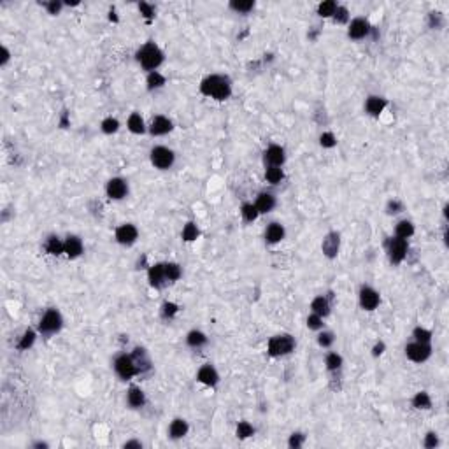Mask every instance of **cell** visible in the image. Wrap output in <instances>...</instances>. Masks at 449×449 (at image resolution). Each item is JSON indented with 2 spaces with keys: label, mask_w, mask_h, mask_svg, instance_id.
I'll return each mask as SVG.
<instances>
[{
  "label": "cell",
  "mask_w": 449,
  "mask_h": 449,
  "mask_svg": "<svg viewBox=\"0 0 449 449\" xmlns=\"http://www.w3.org/2000/svg\"><path fill=\"white\" fill-rule=\"evenodd\" d=\"M295 339H293L290 334H281V335H274L272 339L267 344V351H269L270 356L274 358H279V356H286L292 351H295Z\"/></svg>",
  "instance_id": "obj_3"
},
{
  "label": "cell",
  "mask_w": 449,
  "mask_h": 449,
  "mask_svg": "<svg viewBox=\"0 0 449 449\" xmlns=\"http://www.w3.org/2000/svg\"><path fill=\"white\" fill-rule=\"evenodd\" d=\"M61 7H63V4L56 2V0H53V2H49V4H46V9H48L49 14H60Z\"/></svg>",
  "instance_id": "obj_50"
},
{
  "label": "cell",
  "mask_w": 449,
  "mask_h": 449,
  "mask_svg": "<svg viewBox=\"0 0 449 449\" xmlns=\"http://www.w3.org/2000/svg\"><path fill=\"white\" fill-rule=\"evenodd\" d=\"M44 249L48 254H53V256H60L61 253H65V246L63 241H61L58 235H49L44 242Z\"/></svg>",
  "instance_id": "obj_26"
},
{
  "label": "cell",
  "mask_w": 449,
  "mask_h": 449,
  "mask_svg": "<svg viewBox=\"0 0 449 449\" xmlns=\"http://www.w3.org/2000/svg\"><path fill=\"white\" fill-rule=\"evenodd\" d=\"M286 237V230L279 221H272L265 228V241L267 244H279Z\"/></svg>",
  "instance_id": "obj_17"
},
{
  "label": "cell",
  "mask_w": 449,
  "mask_h": 449,
  "mask_svg": "<svg viewBox=\"0 0 449 449\" xmlns=\"http://www.w3.org/2000/svg\"><path fill=\"white\" fill-rule=\"evenodd\" d=\"M412 337H414V340H418V342H428V344H430L432 332L427 330V328H423V327H416V328H414V332H412Z\"/></svg>",
  "instance_id": "obj_42"
},
{
  "label": "cell",
  "mask_w": 449,
  "mask_h": 449,
  "mask_svg": "<svg viewBox=\"0 0 449 449\" xmlns=\"http://www.w3.org/2000/svg\"><path fill=\"white\" fill-rule=\"evenodd\" d=\"M276 197L272 195V193L269 191H262L260 195L256 197V200H254V206H256L258 212L260 214H267V212H270L274 207H276Z\"/></svg>",
  "instance_id": "obj_23"
},
{
  "label": "cell",
  "mask_w": 449,
  "mask_h": 449,
  "mask_svg": "<svg viewBox=\"0 0 449 449\" xmlns=\"http://www.w3.org/2000/svg\"><path fill=\"white\" fill-rule=\"evenodd\" d=\"M386 251H388L390 262L395 263V265H398V263H402L405 260V256H407L409 244H407L405 239L392 237L388 242H386Z\"/></svg>",
  "instance_id": "obj_7"
},
{
  "label": "cell",
  "mask_w": 449,
  "mask_h": 449,
  "mask_svg": "<svg viewBox=\"0 0 449 449\" xmlns=\"http://www.w3.org/2000/svg\"><path fill=\"white\" fill-rule=\"evenodd\" d=\"M335 342V334L334 332H328V330H319V335H318V344L321 347H325V349H328V347H332Z\"/></svg>",
  "instance_id": "obj_39"
},
{
  "label": "cell",
  "mask_w": 449,
  "mask_h": 449,
  "mask_svg": "<svg viewBox=\"0 0 449 449\" xmlns=\"http://www.w3.org/2000/svg\"><path fill=\"white\" fill-rule=\"evenodd\" d=\"M263 162L267 167H282V164L286 162V151L282 146L272 144L263 151Z\"/></svg>",
  "instance_id": "obj_10"
},
{
  "label": "cell",
  "mask_w": 449,
  "mask_h": 449,
  "mask_svg": "<svg viewBox=\"0 0 449 449\" xmlns=\"http://www.w3.org/2000/svg\"><path fill=\"white\" fill-rule=\"evenodd\" d=\"M207 342H209L207 335L200 330H191L186 335V344L189 347H193V349H200V347H204Z\"/></svg>",
  "instance_id": "obj_27"
},
{
  "label": "cell",
  "mask_w": 449,
  "mask_h": 449,
  "mask_svg": "<svg viewBox=\"0 0 449 449\" xmlns=\"http://www.w3.org/2000/svg\"><path fill=\"white\" fill-rule=\"evenodd\" d=\"M370 30H372V26L365 18H355L347 26V37L353 39V41H362V39L369 36Z\"/></svg>",
  "instance_id": "obj_11"
},
{
  "label": "cell",
  "mask_w": 449,
  "mask_h": 449,
  "mask_svg": "<svg viewBox=\"0 0 449 449\" xmlns=\"http://www.w3.org/2000/svg\"><path fill=\"white\" fill-rule=\"evenodd\" d=\"M188 430H189L188 421L183 420V418H176V420H172L169 425V437L172 440H179L183 439V437H186Z\"/></svg>",
  "instance_id": "obj_21"
},
{
  "label": "cell",
  "mask_w": 449,
  "mask_h": 449,
  "mask_svg": "<svg viewBox=\"0 0 449 449\" xmlns=\"http://www.w3.org/2000/svg\"><path fill=\"white\" fill-rule=\"evenodd\" d=\"M197 381L209 386V388H214L219 382V374L211 363H206V365L200 367L199 372H197Z\"/></svg>",
  "instance_id": "obj_14"
},
{
  "label": "cell",
  "mask_w": 449,
  "mask_h": 449,
  "mask_svg": "<svg viewBox=\"0 0 449 449\" xmlns=\"http://www.w3.org/2000/svg\"><path fill=\"white\" fill-rule=\"evenodd\" d=\"M100 129L104 134H116L119 130V121L116 118H106L100 123Z\"/></svg>",
  "instance_id": "obj_41"
},
{
  "label": "cell",
  "mask_w": 449,
  "mask_h": 449,
  "mask_svg": "<svg viewBox=\"0 0 449 449\" xmlns=\"http://www.w3.org/2000/svg\"><path fill=\"white\" fill-rule=\"evenodd\" d=\"M412 235H414V224L409 221V219H402V221L397 223V227H395V237H400L407 241Z\"/></svg>",
  "instance_id": "obj_29"
},
{
  "label": "cell",
  "mask_w": 449,
  "mask_h": 449,
  "mask_svg": "<svg viewBox=\"0 0 449 449\" xmlns=\"http://www.w3.org/2000/svg\"><path fill=\"white\" fill-rule=\"evenodd\" d=\"M177 311H179V307H177L174 302H165V304L162 305V316H164V318H172V316L177 314Z\"/></svg>",
  "instance_id": "obj_47"
},
{
  "label": "cell",
  "mask_w": 449,
  "mask_h": 449,
  "mask_svg": "<svg viewBox=\"0 0 449 449\" xmlns=\"http://www.w3.org/2000/svg\"><path fill=\"white\" fill-rule=\"evenodd\" d=\"M386 106H388V100H386L384 97H379V95H370L369 99L365 100V111H367V114H370V116H379L386 109Z\"/></svg>",
  "instance_id": "obj_20"
},
{
  "label": "cell",
  "mask_w": 449,
  "mask_h": 449,
  "mask_svg": "<svg viewBox=\"0 0 449 449\" xmlns=\"http://www.w3.org/2000/svg\"><path fill=\"white\" fill-rule=\"evenodd\" d=\"M148 281L153 288H162L167 282L165 277V263H154L148 270Z\"/></svg>",
  "instance_id": "obj_16"
},
{
  "label": "cell",
  "mask_w": 449,
  "mask_h": 449,
  "mask_svg": "<svg viewBox=\"0 0 449 449\" xmlns=\"http://www.w3.org/2000/svg\"><path fill=\"white\" fill-rule=\"evenodd\" d=\"M241 216H242V219L246 223H253L254 219L258 218V216H260V212H258V209H256V206H254V204H242V207H241Z\"/></svg>",
  "instance_id": "obj_33"
},
{
  "label": "cell",
  "mask_w": 449,
  "mask_h": 449,
  "mask_svg": "<svg viewBox=\"0 0 449 449\" xmlns=\"http://www.w3.org/2000/svg\"><path fill=\"white\" fill-rule=\"evenodd\" d=\"M149 160L153 164V167H156L158 170H169L176 162V154L170 148H165V146H154L149 153Z\"/></svg>",
  "instance_id": "obj_6"
},
{
  "label": "cell",
  "mask_w": 449,
  "mask_h": 449,
  "mask_svg": "<svg viewBox=\"0 0 449 449\" xmlns=\"http://www.w3.org/2000/svg\"><path fill=\"white\" fill-rule=\"evenodd\" d=\"M123 447H126V449H130V447H139V449H141V447H142V442H139V440H129V442L123 444Z\"/></svg>",
  "instance_id": "obj_53"
},
{
  "label": "cell",
  "mask_w": 449,
  "mask_h": 449,
  "mask_svg": "<svg viewBox=\"0 0 449 449\" xmlns=\"http://www.w3.org/2000/svg\"><path fill=\"white\" fill-rule=\"evenodd\" d=\"M330 311H332V304L330 300H328V297L319 295L311 302V312L321 316V318H327V316L330 314Z\"/></svg>",
  "instance_id": "obj_25"
},
{
  "label": "cell",
  "mask_w": 449,
  "mask_h": 449,
  "mask_svg": "<svg viewBox=\"0 0 449 449\" xmlns=\"http://www.w3.org/2000/svg\"><path fill=\"white\" fill-rule=\"evenodd\" d=\"M325 323H323V318L318 314H314V312H311V314L307 316V328L309 330H314V332H319L323 330Z\"/></svg>",
  "instance_id": "obj_43"
},
{
  "label": "cell",
  "mask_w": 449,
  "mask_h": 449,
  "mask_svg": "<svg viewBox=\"0 0 449 449\" xmlns=\"http://www.w3.org/2000/svg\"><path fill=\"white\" fill-rule=\"evenodd\" d=\"M319 144L323 146V148H334V146L337 144V139H335V135L332 134V132H323V134H321V137H319Z\"/></svg>",
  "instance_id": "obj_44"
},
{
  "label": "cell",
  "mask_w": 449,
  "mask_h": 449,
  "mask_svg": "<svg viewBox=\"0 0 449 449\" xmlns=\"http://www.w3.org/2000/svg\"><path fill=\"white\" fill-rule=\"evenodd\" d=\"M423 446L428 447V449H433L435 446H439V437H437L435 432H428L427 435H425Z\"/></svg>",
  "instance_id": "obj_48"
},
{
  "label": "cell",
  "mask_w": 449,
  "mask_h": 449,
  "mask_svg": "<svg viewBox=\"0 0 449 449\" xmlns=\"http://www.w3.org/2000/svg\"><path fill=\"white\" fill-rule=\"evenodd\" d=\"M430 355H432V346L428 342H418V340H414V342L405 346V356L414 363L427 362V360L430 358Z\"/></svg>",
  "instance_id": "obj_8"
},
{
  "label": "cell",
  "mask_w": 449,
  "mask_h": 449,
  "mask_svg": "<svg viewBox=\"0 0 449 449\" xmlns=\"http://www.w3.org/2000/svg\"><path fill=\"white\" fill-rule=\"evenodd\" d=\"M253 7H254L253 0H234V2H230V9H234L235 13H241V14L249 13Z\"/></svg>",
  "instance_id": "obj_37"
},
{
  "label": "cell",
  "mask_w": 449,
  "mask_h": 449,
  "mask_svg": "<svg viewBox=\"0 0 449 449\" xmlns=\"http://www.w3.org/2000/svg\"><path fill=\"white\" fill-rule=\"evenodd\" d=\"M181 276H183V269H181L179 263L176 262L165 263V277H167V282H176Z\"/></svg>",
  "instance_id": "obj_31"
},
{
  "label": "cell",
  "mask_w": 449,
  "mask_h": 449,
  "mask_svg": "<svg viewBox=\"0 0 449 449\" xmlns=\"http://www.w3.org/2000/svg\"><path fill=\"white\" fill-rule=\"evenodd\" d=\"M200 91L214 100H227L232 95L230 79L219 74H211L200 83Z\"/></svg>",
  "instance_id": "obj_1"
},
{
  "label": "cell",
  "mask_w": 449,
  "mask_h": 449,
  "mask_svg": "<svg viewBox=\"0 0 449 449\" xmlns=\"http://www.w3.org/2000/svg\"><path fill=\"white\" fill-rule=\"evenodd\" d=\"M61 327H63V318H61V312L58 309H48L39 321V332L42 335L56 334V332L61 330Z\"/></svg>",
  "instance_id": "obj_5"
},
{
  "label": "cell",
  "mask_w": 449,
  "mask_h": 449,
  "mask_svg": "<svg viewBox=\"0 0 449 449\" xmlns=\"http://www.w3.org/2000/svg\"><path fill=\"white\" fill-rule=\"evenodd\" d=\"M126 404L132 409H142L146 405V393L139 386H130L126 392Z\"/></svg>",
  "instance_id": "obj_22"
},
{
  "label": "cell",
  "mask_w": 449,
  "mask_h": 449,
  "mask_svg": "<svg viewBox=\"0 0 449 449\" xmlns=\"http://www.w3.org/2000/svg\"><path fill=\"white\" fill-rule=\"evenodd\" d=\"M199 234H200V232H199V227H197V224L193 223V221H189V223L184 224L183 234H181V235H183V239H184V241H186V242H191V241H197Z\"/></svg>",
  "instance_id": "obj_38"
},
{
  "label": "cell",
  "mask_w": 449,
  "mask_h": 449,
  "mask_svg": "<svg viewBox=\"0 0 449 449\" xmlns=\"http://www.w3.org/2000/svg\"><path fill=\"white\" fill-rule=\"evenodd\" d=\"M290 447H300L302 444H304V435L302 433H293L292 437H290Z\"/></svg>",
  "instance_id": "obj_51"
},
{
  "label": "cell",
  "mask_w": 449,
  "mask_h": 449,
  "mask_svg": "<svg viewBox=\"0 0 449 449\" xmlns=\"http://www.w3.org/2000/svg\"><path fill=\"white\" fill-rule=\"evenodd\" d=\"M339 246H340V237H339V234H335V232H330V234L323 239V244H321L323 253L327 254L328 258L337 256V253H339Z\"/></svg>",
  "instance_id": "obj_24"
},
{
  "label": "cell",
  "mask_w": 449,
  "mask_h": 449,
  "mask_svg": "<svg viewBox=\"0 0 449 449\" xmlns=\"http://www.w3.org/2000/svg\"><path fill=\"white\" fill-rule=\"evenodd\" d=\"M106 193L111 200H123L129 195V183L123 177H112L106 184Z\"/></svg>",
  "instance_id": "obj_9"
},
{
  "label": "cell",
  "mask_w": 449,
  "mask_h": 449,
  "mask_svg": "<svg viewBox=\"0 0 449 449\" xmlns=\"http://www.w3.org/2000/svg\"><path fill=\"white\" fill-rule=\"evenodd\" d=\"M167 79H165L164 74H160L158 71L149 72L148 77H146V84H148V90H158V88H164Z\"/></svg>",
  "instance_id": "obj_30"
},
{
  "label": "cell",
  "mask_w": 449,
  "mask_h": 449,
  "mask_svg": "<svg viewBox=\"0 0 449 449\" xmlns=\"http://www.w3.org/2000/svg\"><path fill=\"white\" fill-rule=\"evenodd\" d=\"M342 356H340L339 353H328L327 358H325V365H327V369L330 370V372H337V370H340V367H342Z\"/></svg>",
  "instance_id": "obj_36"
},
{
  "label": "cell",
  "mask_w": 449,
  "mask_h": 449,
  "mask_svg": "<svg viewBox=\"0 0 449 449\" xmlns=\"http://www.w3.org/2000/svg\"><path fill=\"white\" fill-rule=\"evenodd\" d=\"M63 246H65V254H67L69 258H72V260L79 258L84 251L83 241H81V237H77V235H69L63 241Z\"/></svg>",
  "instance_id": "obj_18"
},
{
  "label": "cell",
  "mask_w": 449,
  "mask_h": 449,
  "mask_svg": "<svg viewBox=\"0 0 449 449\" xmlns=\"http://www.w3.org/2000/svg\"><path fill=\"white\" fill-rule=\"evenodd\" d=\"M402 209H404V206H402L398 200H392V202L388 204V214H397V212H400Z\"/></svg>",
  "instance_id": "obj_52"
},
{
  "label": "cell",
  "mask_w": 449,
  "mask_h": 449,
  "mask_svg": "<svg viewBox=\"0 0 449 449\" xmlns=\"http://www.w3.org/2000/svg\"><path fill=\"white\" fill-rule=\"evenodd\" d=\"M172 129H174V123L170 118H167V116H154V118L151 119L149 134L160 137V135H167L169 132H172Z\"/></svg>",
  "instance_id": "obj_15"
},
{
  "label": "cell",
  "mask_w": 449,
  "mask_h": 449,
  "mask_svg": "<svg viewBox=\"0 0 449 449\" xmlns=\"http://www.w3.org/2000/svg\"><path fill=\"white\" fill-rule=\"evenodd\" d=\"M265 179L269 184L276 186V184H279L281 181L284 179V172H282L281 167H267L265 169Z\"/></svg>",
  "instance_id": "obj_32"
},
{
  "label": "cell",
  "mask_w": 449,
  "mask_h": 449,
  "mask_svg": "<svg viewBox=\"0 0 449 449\" xmlns=\"http://www.w3.org/2000/svg\"><path fill=\"white\" fill-rule=\"evenodd\" d=\"M132 358H134L135 365H137L139 375L144 374V372H149V370H151V358H149L148 351H146L144 347H135L134 353H132Z\"/></svg>",
  "instance_id": "obj_19"
},
{
  "label": "cell",
  "mask_w": 449,
  "mask_h": 449,
  "mask_svg": "<svg viewBox=\"0 0 449 449\" xmlns=\"http://www.w3.org/2000/svg\"><path fill=\"white\" fill-rule=\"evenodd\" d=\"M412 405L416 409H430L432 407V398L430 395H428L427 392H420L414 395L412 398Z\"/></svg>",
  "instance_id": "obj_35"
},
{
  "label": "cell",
  "mask_w": 449,
  "mask_h": 449,
  "mask_svg": "<svg viewBox=\"0 0 449 449\" xmlns=\"http://www.w3.org/2000/svg\"><path fill=\"white\" fill-rule=\"evenodd\" d=\"M235 433H237L239 439H247V437L254 435V428H253V425L247 423V421H241V423L237 425V430H235Z\"/></svg>",
  "instance_id": "obj_40"
},
{
  "label": "cell",
  "mask_w": 449,
  "mask_h": 449,
  "mask_svg": "<svg viewBox=\"0 0 449 449\" xmlns=\"http://www.w3.org/2000/svg\"><path fill=\"white\" fill-rule=\"evenodd\" d=\"M36 340V332L34 330H26L25 334L21 337V342H19V349H28L30 346L34 344Z\"/></svg>",
  "instance_id": "obj_46"
},
{
  "label": "cell",
  "mask_w": 449,
  "mask_h": 449,
  "mask_svg": "<svg viewBox=\"0 0 449 449\" xmlns=\"http://www.w3.org/2000/svg\"><path fill=\"white\" fill-rule=\"evenodd\" d=\"M126 126H129V130L132 132V134H137V135L146 132V123L139 112H132V114L129 116V121H126Z\"/></svg>",
  "instance_id": "obj_28"
},
{
  "label": "cell",
  "mask_w": 449,
  "mask_h": 449,
  "mask_svg": "<svg viewBox=\"0 0 449 449\" xmlns=\"http://www.w3.org/2000/svg\"><path fill=\"white\" fill-rule=\"evenodd\" d=\"M139 11H141V14L144 18H153L154 16V7L151 6V4L141 2V4H139Z\"/></svg>",
  "instance_id": "obj_49"
},
{
  "label": "cell",
  "mask_w": 449,
  "mask_h": 449,
  "mask_svg": "<svg viewBox=\"0 0 449 449\" xmlns=\"http://www.w3.org/2000/svg\"><path fill=\"white\" fill-rule=\"evenodd\" d=\"M112 367H114V372H116V375H118L119 379H121V381H130L132 377L139 375L137 365H135L132 355H126V353L118 355L114 358Z\"/></svg>",
  "instance_id": "obj_4"
},
{
  "label": "cell",
  "mask_w": 449,
  "mask_h": 449,
  "mask_svg": "<svg viewBox=\"0 0 449 449\" xmlns=\"http://www.w3.org/2000/svg\"><path fill=\"white\" fill-rule=\"evenodd\" d=\"M332 18H334L335 23H340V25H342V23L349 21V11H347L344 6H339V7H337V11H335V14Z\"/></svg>",
  "instance_id": "obj_45"
},
{
  "label": "cell",
  "mask_w": 449,
  "mask_h": 449,
  "mask_svg": "<svg viewBox=\"0 0 449 449\" xmlns=\"http://www.w3.org/2000/svg\"><path fill=\"white\" fill-rule=\"evenodd\" d=\"M137 61L141 63V67L148 72H154L162 63H164V51L158 48L154 42H148L137 51Z\"/></svg>",
  "instance_id": "obj_2"
},
{
  "label": "cell",
  "mask_w": 449,
  "mask_h": 449,
  "mask_svg": "<svg viewBox=\"0 0 449 449\" xmlns=\"http://www.w3.org/2000/svg\"><path fill=\"white\" fill-rule=\"evenodd\" d=\"M382 349H384V344H382V342H379L377 346L374 347V356L381 355V353H382Z\"/></svg>",
  "instance_id": "obj_54"
},
{
  "label": "cell",
  "mask_w": 449,
  "mask_h": 449,
  "mask_svg": "<svg viewBox=\"0 0 449 449\" xmlns=\"http://www.w3.org/2000/svg\"><path fill=\"white\" fill-rule=\"evenodd\" d=\"M114 235H116V241L121 244V246H132V244H135V241H137L139 230L135 224L125 223V224H121V227L116 228Z\"/></svg>",
  "instance_id": "obj_13"
},
{
  "label": "cell",
  "mask_w": 449,
  "mask_h": 449,
  "mask_svg": "<svg viewBox=\"0 0 449 449\" xmlns=\"http://www.w3.org/2000/svg\"><path fill=\"white\" fill-rule=\"evenodd\" d=\"M339 4L334 2V0H327V2H321L318 6V14L321 18H332L335 14Z\"/></svg>",
  "instance_id": "obj_34"
},
{
  "label": "cell",
  "mask_w": 449,
  "mask_h": 449,
  "mask_svg": "<svg viewBox=\"0 0 449 449\" xmlns=\"http://www.w3.org/2000/svg\"><path fill=\"white\" fill-rule=\"evenodd\" d=\"M358 300H360L362 309H365V311H374V309H377L379 302H381V297H379V293L375 292L372 286H362V288H360Z\"/></svg>",
  "instance_id": "obj_12"
}]
</instances>
